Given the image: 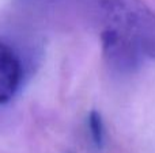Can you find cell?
Instances as JSON below:
<instances>
[{
	"instance_id": "6da1fadb",
	"label": "cell",
	"mask_w": 155,
	"mask_h": 153,
	"mask_svg": "<svg viewBox=\"0 0 155 153\" xmlns=\"http://www.w3.org/2000/svg\"><path fill=\"white\" fill-rule=\"evenodd\" d=\"M105 27L134 42L146 58L155 60V11L143 0H97Z\"/></svg>"
},
{
	"instance_id": "3957f363",
	"label": "cell",
	"mask_w": 155,
	"mask_h": 153,
	"mask_svg": "<svg viewBox=\"0 0 155 153\" xmlns=\"http://www.w3.org/2000/svg\"><path fill=\"white\" fill-rule=\"evenodd\" d=\"M23 64L12 46L0 41V105L16 95L23 80Z\"/></svg>"
},
{
	"instance_id": "277c9868",
	"label": "cell",
	"mask_w": 155,
	"mask_h": 153,
	"mask_svg": "<svg viewBox=\"0 0 155 153\" xmlns=\"http://www.w3.org/2000/svg\"><path fill=\"white\" fill-rule=\"evenodd\" d=\"M87 127L88 133H90V140L93 145L95 146L98 151H102L105 146V140H106V134H105V125L102 115L98 111L93 110L87 117Z\"/></svg>"
},
{
	"instance_id": "7a4b0ae2",
	"label": "cell",
	"mask_w": 155,
	"mask_h": 153,
	"mask_svg": "<svg viewBox=\"0 0 155 153\" xmlns=\"http://www.w3.org/2000/svg\"><path fill=\"white\" fill-rule=\"evenodd\" d=\"M101 41L104 58L113 73L129 76L140 69L146 57L140 49L121 33L112 27H104Z\"/></svg>"
}]
</instances>
